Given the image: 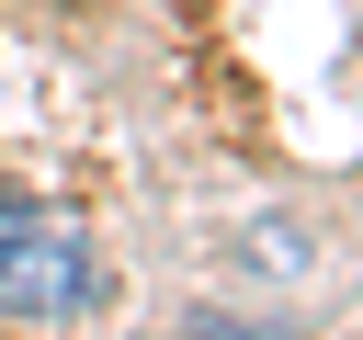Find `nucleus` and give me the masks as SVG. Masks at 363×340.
<instances>
[{
  "instance_id": "1",
  "label": "nucleus",
  "mask_w": 363,
  "mask_h": 340,
  "mask_svg": "<svg viewBox=\"0 0 363 340\" xmlns=\"http://www.w3.org/2000/svg\"><path fill=\"white\" fill-rule=\"evenodd\" d=\"M91 295H102L91 238L57 227V215H23V204L0 193V306H23V317H68V306H91Z\"/></svg>"
}]
</instances>
